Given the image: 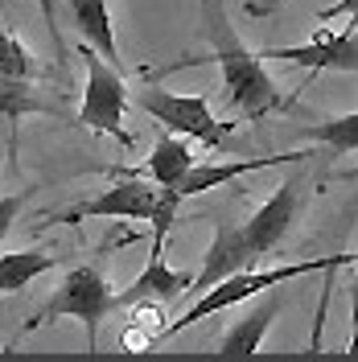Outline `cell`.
Wrapping results in <instances>:
<instances>
[{"instance_id":"cell-1","label":"cell","mask_w":358,"mask_h":362,"mask_svg":"<svg viewBox=\"0 0 358 362\" xmlns=\"http://www.w3.org/2000/svg\"><path fill=\"white\" fill-rule=\"evenodd\" d=\"M231 0H202V33L214 45V62L223 70V95L247 124H260L268 115H289L292 99L272 83L260 54H251L243 37L231 25Z\"/></svg>"},{"instance_id":"cell-2","label":"cell","mask_w":358,"mask_h":362,"mask_svg":"<svg viewBox=\"0 0 358 362\" xmlns=\"http://www.w3.org/2000/svg\"><path fill=\"white\" fill-rule=\"evenodd\" d=\"M358 251H337V255H330V259H305V264H284V268H260V272H231L226 280H219V284H210L202 296H194L190 305H185V313L178 317V321H169L165 325V341L178 338V334H185L190 325H198L202 317H214L223 313V309H231V305H243V300H251V296H264L268 288H280L284 280H301V276H309V272H321V268H334V264H354Z\"/></svg>"},{"instance_id":"cell-3","label":"cell","mask_w":358,"mask_h":362,"mask_svg":"<svg viewBox=\"0 0 358 362\" xmlns=\"http://www.w3.org/2000/svg\"><path fill=\"white\" fill-rule=\"evenodd\" d=\"M108 313H115V288H112V280H108V272L99 268V264H79V268H70L62 276V284L54 288V296L25 321V334L42 329V325L58 321V317H74V321H83L87 350L95 354L99 350V325H103Z\"/></svg>"},{"instance_id":"cell-4","label":"cell","mask_w":358,"mask_h":362,"mask_svg":"<svg viewBox=\"0 0 358 362\" xmlns=\"http://www.w3.org/2000/svg\"><path fill=\"white\" fill-rule=\"evenodd\" d=\"M79 58L87 66V87L79 99V124L99 136H112L120 148H132L136 136L124 128V112H128V83L120 66H112L99 49H91L87 42H79Z\"/></svg>"},{"instance_id":"cell-5","label":"cell","mask_w":358,"mask_h":362,"mask_svg":"<svg viewBox=\"0 0 358 362\" xmlns=\"http://www.w3.org/2000/svg\"><path fill=\"white\" fill-rule=\"evenodd\" d=\"M136 103L153 119H161L169 132L190 136V140H198L202 148H210V153H226L231 148V128L214 119L210 103L202 95H178V90L161 87V83H144L140 95H136Z\"/></svg>"},{"instance_id":"cell-6","label":"cell","mask_w":358,"mask_h":362,"mask_svg":"<svg viewBox=\"0 0 358 362\" xmlns=\"http://www.w3.org/2000/svg\"><path fill=\"white\" fill-rule=\"evenodd\" d=\"M305 206H309V177L305 173H289L260 210L239 218V230H243V243L251 251V259H264V255H272L292 235L296 218L305 214Z\"/></svg>"},{"instance_id":"cell-7","label":"cell","mask_w":358,"mask_h":362,"mask_svg":"<svg viewBox=\"0 0 358 362\" xmlns=\"http://www.w3.org/2000/svg\"><path fill=\"white\" fill-rule=\"evenodd\" d=\"M157 214V181L132 173L128 181H120L112 189L95 194V198H83L70 210H58V214H45V226H79L87 218H128V223H153Z\"/></svg>"},{"instance_id":"cell-8","label":"cell","mask_w":358,"mask_h":362,"mask_svg":"<svg viewBox=\"0 0 358 362\" xmlns=\"http://www.w3.org/2000/svg\"><path fill=\"white\" fill-rule=\"evenodd\" d=\"M264 62H292L301 70H337V74H354L358 70V37L346 33H317L313 42L305 45H280V49H264Z\"/></svg>"},{"instance_id":"cell-9","label":"cell","mask_w":358,"mask_h":362,"mask_svg":"<svg viewBox=\"0 0 358 362\" xmlns=\"http://www.w3.org/2000/svg\"><path fill=\"white\" fill-rule=\"evenodd\" d=\"M25 115H50V119H70L58 95H45L33 87V78H8L0 74V124H4V140H8V160L17 157V124Z\"/></svg>"},{"instance_id":"cell-10","label":"cell","mask_w":358,"mask_h":362,"mask_svg":"<svg viewBox=\"0 0 358 362\" xmlns=\"http://www.w3.org/2000/svg\"><path fill=\"white\" fill-rule=\"evenodd\" d=\"M251 264H255V259H251V251H247V243H243L239 223L223 218V223L214 226V239H210V247H206L202 268H194V280H190L185 300L202 296L210 284H219V280H226L231 272H243V268H251Z\"/></svg>"},{"instance_id":"cell-11","label":"cell","mask_w":358,"mask_h":362,"mask_svg":"<svg viewBox=\"0 0 358 362\" xmlns=\"http://www.w3.org/2000/svg\"><path fill=\"white\" fill-rule=\"evenodd\" d=\"M190 280L194 272H181V268H169L165 264V251H153L144 272L136 276L124 293H115V309H132L140 300H157V305H173L181 296L190 293Z\"/></svg>"},{"instance_id":"cell-12","label":"cell","mask_w":358,"mask_h":362,"mask_svg":"<svg viewBox=\"0 0 358 362\" xmlns=\"http://www.w3.org/2000/svg\"><path fill=\"white\" fill-rule=\"evenodd\" d=\"M313 157L309 148L305 153H276V157H264V160H226V165H198L194 160V169L178 181V198H194V194H206V189H214V185H226V181L243 177L251 169H276V165H305V160Z\"/></svg>"},{"instance_id":"cell-13","label":"cell","mask_w":358,"mask_h":362,"mask_svg":"<svg viewBox=\"0 0 358 362\" xmlns=\"http://www.w3.org/2000/svg\"><path fill=\"white\" fill-rule=\"evenodd\" d=\"M280 309H284V296H276L268 288V293H264V305H255L239 325H231V329H226V338L219 341L214 350H219L223 358H255V354H260V346H264V338H268L272 321L280 317Z\"/></svg>"},{"instance_id":"cell-14","label":"cell","mask_w":358,"mask_h":362,"mask_svg":"<svg viewBox=\"0 0 358 362\" xmlns=\"http://www.w3.org/2000/svg\"><path fill=\"white\" fill-rule=\"evenodd\" d=\"M62 8H67L70 29H74L91 49H99L112 66H120V45H115V29H112L108 0H62Z\"/></svg>"},{"instance_id":"cell-15","label":"cell","mask_w":358,"mask_h":362,"mask_svg":"<svg viewBox=\"0 0 358 362\" xmlns=\"http://www.w3.org/2000/svg\"><path fill=\"white\" fill-rule=\"evenodd\" d=\"M190 169H194V148H190L181 136H161L157 144H153V153H149V160H144L136 173L178 194V181L185 177ZM124 173H132V169H124Z\"/></svg>"},{"instance_id":"cell-16","label":"cell","mask_w":358,"mask_h":362,"mask_svg":"<svg viewBox=\"0 0 358 362\" xmlns=\"http://www.w3.org/2000/svg\"><path fill=\"white\" fill-rule=\"evenodd\" d=\"M58 259L50 251H4L0 255V293H21L37 276L54 268Z\"/></svg>"},{"instance_id":"cell-17","label":"cell","mask_w":358,"mask_h":362,"mask_svg":"<svg viewBox=\"0 0 358 362\" xmlns=\"http://www.w3.org/2000/svg\"><path fill=\"white\" fill-rule=\"evenodd\" d=\"M165 305H157V300H140V305H132V325L124 329V350H153L157 341H165Z\"/></svg>"},{"instance_id":"cell-18","label":"cell","mask_w":358,"mask_h":362,"mask_svg":"<svg viewBox=\"0 0 358 362\" xmlns=\"http://www.w3.org/2000/svg\"><path fill=\"white\" fill-rule=\"evenodd\" d=\"M296 136H305V140H313V144H321V148H330V157L354 153L358 148V112L325 119V124H313V128H301Z\"/></svg>"},{"instance_id":"cell-19","label":"cell","mask_w":358,"mask_h":362,"mask_svg":"<svg viewBox=\"0 0 358 362\" xmlns=\"http://www.w3.org/2000/svg\"><path fill=\"white\" fill-rule=\"evenodd\" d=\"M0 74H8V78H37V58L13 33H4V29H0Z\"/></svg>"},{"instance_id":"cell-20","label":"cell","mask_w":358,"mask_h":362,"mask_svg":"<svg viewBox=\"0 0 358 362\" xmlns=\"http://www.w3.org/2000/svg\"><path fill=\"white\" fill-rule=\"evenodd\" d=\"M33 198V189H21V194H0V243L13 235V223L21 214V206Z\"/></svg>"},{"instance_id":"cell-21","label":"cell","mask_w":358,"mask_h":362,"mask_svg":"<svg viewBox=\"0 0 358 362\" xmlns=\"http://www.w3.org/2000/svg\"><path fill=\"white\" fill-rule=\"evenodd\" d=\"M37 8H42V21L50 29V42L58 49V58H67V42H62V25H58V8H62V0H37Z\"/></svg>"},{"instance_id":"cell-22","label":"cell","mask_w":358,"mask_h":362,"mask_svg":"<svg viewBox=\"0 0 358 362\" xmlns=\"http://www.w3.org/2000/svg\"><path fill=\"white\" fill-rule=\"evenodd\" d=\"M334 17H346V29L354 33L358 29V0H337L330 8H321V21H334Z\"/></svg>"},{"instance_id":"cell-23","label":"cell","mask_w":358,"mask_h":362,"mask_svg":"<svg viewBox=\"0 0 358 362\" xmlns=\"http://www.w3.org/2000/svg\"><path fill=\"white\" fill-rule=\"evenodd\" d=\"M284 4H292V0H243V13L260 21V17H272V13H280Z\"/></svg>"},{"instance_id":"cell-24","label":"cell","mask_w":358,"mask_h":362,"mask_svg":"<svg viewBox=\"0 0 358 362\" xmlns=\"http://www.w3.org/2000/svg\"><path fill=\"white\" fill-rule=\"evenodd\" d=\"M350 334H354L350 338V354H358V276H354V288H350Z\"/></svg>"},{"instance_id":"cell-25","label":"cell","mask_w":358,"mask_h":362,"mask_svg":"<svg viewBox=\"0 0 358 362\" xmlns=\"http://www.w3.org/2000/svg\"><path fill=\"white\" fill-rule=\"evenodd\" d=\"M330 181H358V169H346V173H334Z\"/></svg>"}]
</instances>
